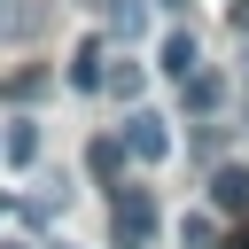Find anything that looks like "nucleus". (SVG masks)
<instances>
[{
    "label": "nucleus",
    "instance_id": "nucleus-2",
    "mask_svg": "<svg viewBox=\"0 0 249 249\" xmlns=\"http://www.w3.org/2000/svg\"><path fill=\"white\" fill-rule=\"evenodd\" d=\"M117 140H124V156H132V163H163V156H171V124H163V117H148V109H132Z\"/></svg>",
    "mask_w": 249,
    "mask_h": 249
},
{
    "label": "nucleus",
    "instance_id": "nucleus-13",
    "mask_svg": "<svg viewBox=\"0 0 249 249\" xmlns=\"http://www.w3.org/2000/svg\"><path fill=\"white\" fill-rule=\"evenodd\" d=\"M218 249H249V226H233V233H226V241H218Z\"/></svg>",
    "mask_w": 249,
    "mask_h": 249
},
{
    "label": "nucleus",
    "instance_id": "nucleus-1",
    "mask_svg": "<svg viewBox=\"0 0 249 249\" xmlns=\"http://www.w3.org/2000/svg\"><path fill=\"white\" fill-rule=\"evenodd\" d=\"M156 226H163L156 187L117 179V187H109V249H148V241H156Z\"/></svg>",
    "mask_w": 249,
    "mask_h": 249
},
{
    "label": "nucleus",
    "instance_id": "nucleus-8",
    "mask_svg": "<svg viewBox=\"0 0 249 249\" xmlns=\"http://www.w3.org/2000/svg\"><path fill=\"white\" fill-rule=\"evenodd\" d=\"M140 86H148V62H132V54H109V70H101V93H124V101H132Z\"/></svg>",
    "mask_w": 249,
    "mask_h": 249
},
{
    "label": "nucleus",
    "instance_id": "nucleus-6",
    "mask_svg": "<svg viewBox=\"0 0 249 249\" xmlns=\"http://www.w3.org/2000/svg\"><path fill=\"white\" fill-rule=\"evenodd\" d=\"M210 202H218L226 218H241V210H249V171H241V163H226V171H210Z\"/></svg>",
    "mask_w": 249,
    "mask_h": 249
},
{
    "label": "nucleus",
    "instance_id": "nucleus-4",
    "mask_svg": "<svg viewBox=\"0 0 249 249\" xmlns=\"http://www.w3.org/2000/svg\"><path fill=\"white\" fill-rule=\"evenodd\" d=\"M156 70H163V78H195V70H202V47H195L187 31H171V39L156 47Z\"/></svg>",
    "mask_w": 249,
    "mask_h": 249
},
{
    "label": "nucleus",
    "instance_id": "nucleus-5",
    "mask_svg": "<svg viewBox=\"0 0 249 249\" xmlns=\"http://www.w3.org/2000/svg\"><path fill=\"white\" fill-rule=\"evenodd\" d=\"M124 163H132V156H124V140H117V132H101V140H86V171H93L101 187H117V171H124Z\"/></svg>",
    "mask_w": 249,
    "mask_h": 249
},
{
    "label": "nucleus",
    "instance_id": "nucleus-11",
    "mask_svg": "<svg viewBox=\"0 0 249 249\" xmlns=\"http://www.w3.org/2000/svg\"><path fill=\"white\" fill-rule=\"evenodd\" d=\"M179 241H187V249H218V218H210V210L179 218Z\"/></svg>",
    "mask_w": 249,
    "mask_h": 249
},
{
    "label": "nucleus",
    "instance_id": "nucleus-12",
    "mask_svg": "<svg viewBox=\"0 0 249 249\" xmlns=\"http://www.w3.org/2000/svg\"><path fill=\"white\" fill-rule=\"evenodd\" d=\"M0 93H8V101H39V93H47V70H16Z\"/></svg>",
    "mask_w": 249,
    "mask_h": 249
},
{
    "label": "nucleus",
    "instance_id": "nucleus-3",
    "mask_svg": "<svg viewBox=\"0 0 249 249\" xmlns=\"http://www.w3.org/2000/svg\"><path fill=\"white\" fill-rule=\"evenodd\" d=\"M101 70H109V39L93 31V39H78V54H70V86H78V93H101Z\"/></svg>",
    "mask_w": 249,
    "mask_h": 249
},
{
    "label": "nucleus",
    "instance_id": "nucleus-7",
    "mask_svg": "<svg viewBox=\"0 0 249 249\" xmlns=\"http://www.w3.org/2000/svg\"><path fill=\"white\" fill-rule=\"evenodd\" d=\"M101 23H109V39H140L148 31V0H101Z\"/></svg>",
    "mask_w": 249,
    "mask_h": 249
},
{
    "label": "nucleus",
    "instance_id": "nucleus-10",
    "mask_svg": "<svg viewBox=\"0 0 249 249\" xmlns=\"http://www.w3.org/2000/svg\"><path fill=\"white\" fill-rule=\"evenodd\" d=\"M179 93H187V109H195V117H202V109H226V78H210V70L179 78Z\"/></svg>",
    "mask_w": 249,
    "mask_h": 249
},
{
    "label": "nucleus",
    "instance_id": "nucleus-9",
    "mask_svg": "<svg viewBox=\"0 0 249 249\" xmlns=\"http://www.w3.org/2000/svg\"><path fill=\"white\" fill-rule=\"evenodd\" d=\"M0 156H8L16 171H31V163H39V124H31V117H16V124H8V140H0Z\"/></svg>",
    "mask_w": 249,
    "mask_h": 249
}]
</instances>
